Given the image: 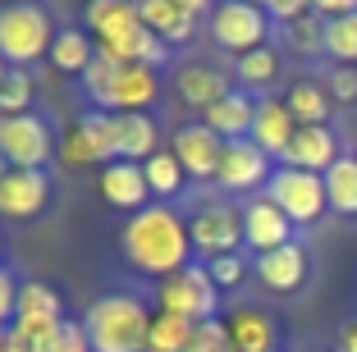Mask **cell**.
<instances>
[{
    "label": "cell",
    "instance_id": "1",
    "mask_svg": "<svg viewBox=\"0 0 357 352\" xmlns=\"http://www.w3.org/2000/svg\"><path fill=\"white\" fill-rule=\"evenodd\" d=\"M124 257L133 261L142 275L169 280V275L192 266L188 261L192 257V234L169 206H147L124 224Z\"/></svg>",
    "mask_w": 357,
    "mask_h": 352
},
{
    "label": "cell",
    "instance_id": "2",
    "mask_svg": "<svg viewBox=\"0 0 357 352\" xmlns=\"http://www.w3.org/2000/svg\"><path fill=\"white\" fill-rule=\"evenodd\" d=\"M87 32L96 37V51L115 55L119 64L160 69V64L169 60V46L160 42L156 32L142 28L137 5H128V0H92V5H87Z\"/></svg>",
    "mask_w": 357,
    "mask_h": 352
},
{
    "label": "cell",
    "instance_id": "3",
    "mask_svg": "<svg viewBox=\"0 0 357 352\" xmlns=\"http://www.w3.org/2000/svg\"><path fill=\"white\" fill-rule=\"evenodd\" d=\"M151 321L156 316L128 293H110V298L92 302V311L83 316L92 352H147Z\"/></svg>",
    "mask_w": 357,
    "mask_h": 352
},
{
    "label": "cell",
    "instance_id": "4",
    "mask_svg": "<svg viewBox=\"0 0 357 352\" xmlns=\"http://www.w3.org/2000/svg\"><path fill=\"white\" fill-rule=\"evenodd\" d=\"M60 28L42 5H5L0 10V60L5 64H32L51 55Z\"/></svg>",
    "mask_w": 357,
    "mask_h": 352
},
{
    "label": "cell",
    "instance_id": "5",
    "mask_svg": "<svg viewBox=\"0 0 357 352\" xmlns=\"http://www.w3.org/2000/svg\"><path fill=\"white\" fill-rule=\"evenodd\" d=\"M266 197L289 215L294 229H307L316 220H326L330 211V192H326V174H307V169H294V165H280L266 183Z\"/></svg>",
    "mask_w": 357,
    "mask_h": 352
},
{
    "label": "cell",
    "instance_id": "6",
    "mask_svg": "<svg viewBox=\"0 0 357 352\" xmlns=\"http://www.w3.org/2000/svg\"><path fill=\"white\" fill-rule=\"evenodd\" d=\"M266 37H271V14H266L261 5L225 0V5L211 10V42L220 46V51H229L234 60L248 55V51H257V46H271Z\"/></svg>",
    "mask_w": 357,
    "mask_h": 352
},
{
    "label": "cell",
    "instance_id": "7",
    "mask_svg": "<svg viewBox=\"0 0 357 352\" xmlns=\"http://www.w3.org/2000/svg\"><path fill=\"white\" fill-rule=\"evenodd\" d=\"M160 311L165 316H178V321H215V311H220V289L211 284L206 266H188L160 280Z\"/></svg>",
    "mask_w": 357,
    "mask_h": 352
},
{
    "label": "cell",
    "instance_id": "8",
    "mask_svg": "<svg viewBox=\"0 0 357 352\" xmlns=\"http://www.w3.org/2000/svg\"><path fill=\"white\" fill-rule=\"evenodd\" d=\"M0 151H5L10 169H46V160L55 155L51 124L32 110L14 114V119H0Z\"/></svg>",
    "mask_w": 357,
    "mask_h": 352
},
{
    "label": "cell",
    "instance_id": "9",
    "mask_svg": "<svg viewBox=\"0 0 357 352\" xmlns=\"http://www.w3.org/2000/svg\"><path fill=\"white\" fill-rule=\"evenodd\" d=\"M188 234H192V252L206 257V261L238 257V247H243V211H234V206H202L197 215L188 220Z\"/></svg>",
    "mask_w": 357,
    "mask_h": 352
},
{
    "label": "cell",
    "instance_id": "10",
    "mask_svg": "<svg viewBox=\"0 0 357 352\" xmlns=\"http://www.w3.org/2000/svg\"><path fill=\"white\" fill-rule=\"evenodd\" d=\"M64 160L69 165H115L119 160V133H115V114L105 110H92L83 114L74 124V133H69V142H64Z\"/></svg>",
    "mask_w": 357,
    "mask_h": 352
},
{
    "label": "cell",
    "instance_id": "11",
    "mask_svg": "<svg viewBox=\"0 0 357 352\" xmlns=\"http://www.w3.org/2000/svg\"><path fill=\"white\" fill-rule=\"evenodd\" d=\"M202 14H206L202 0H142V5H137L142 28L156 32L165 46H183V42H188Z\"/></svg>",
    "mask_w": 357,
    "mask_h": 352
},
{
    "label": "cell",
    "instance_id": "12",
    "mask_svg": "<svg viewBox=\"0 0 357 352\" xmlns=\"http://www.w3.org/2000/svg\"><path fill=\"white\" fill-rule=\"evenodd\" d=\"M271 155L252 142V137H243V142H229L225 146V160H220V174L215 183L225 192H252V188H266L271 183Z\"/></svg>",
    "mask_w": 357,
    "mask_h": 352
},
{
    "label": "cell",
    "instance_id": "13",
    "mask_svg": "<svg viewBox=\"0 0 357 352\" xmlns=\"http://www.w3.org/2000/svg\"><path fill=\"white\" fill-rule=\"evenodd\" d=\"M225 137L220 133H211L206 124H183L174 133V146L169 151L178 155V165H183V174H192V178H215L220 174V160H225Z\"/></svg>",
    "mask_w": 357,
    "mask_h": 352
},
{
    "label": "cell",
    "instance_id": "14",
    "mask_svg": "<svg viewBox=\"0 0 357 352\" xmlns=\"http://www.w3.org/2000/svg\"><path fill=\"white\" fill-rule=\"evenodd\" d=\"M289 243H294V224H289V215L271 197H252L243 206V247H252L257 257H266V252L289 247Z\"/></svg>",
    "mask_w": 357,
    "mask_h": 352
},
{
    "label": "cell",
    "instance_id": "15",
    "mask_svg": "<svg viewBox=\"0 0 357 352\" xmlns=\"http://www.w3.org/2000/svg\"><path fill=\"white\" fill-rule=\"evenodd\" d=\"M51 201V178L46 169H10L0 178V215L5 220H32Z\"/></svg>",
    "mask_w": 357,
    "mask_h": 352
},
{
    "label": "cell",
    "instance_id": "16",
    "mask_svg": "<svg viewBox=\"0 0 357 352\" xmlns=\"http://www.w3.org/2000/svg\"><path fill=\"white\" fill-rule=\"evenodd\" d=\"M307 275H312V266H307L303 243H289V247H275V252H266V257H257V280L271 293H280V298L298 293L307 284Z\"/></svg>",
    "mask_w": 357,
    "mask_h": 352
},
{
    "label": "cell",
    "instance_id": "17",
    "mask_svg": "<svg viewBox=\"0 0 357 352\" xmlns=\"http://www.w3.org/2000/svg\"><path fill=\"white\" fill-rule=\"evenodd\" d=\"M101 197L110 201L115 211H147L151 206V188H147V174H142V165H133V160H115V165L101 169Z\"/></svg>",
    "mask_w": 357,
    "mask_h": 352
},
{
    "label": "cell",
    "instance_id": "18",
    "mask_svg": "<svg viewBox=\"0 0 357 352\" xmlns=\"http://www.w3.org/2000/svg\"><path fill=\"white\" fill-rule=\"evenodd\" d=\"M234 87H229V78H225L220 69H211V64H183V69L174 73V96L188 110H202L206 114L215 101H225Z\"/></svg>",
    "mask_w": 357,
    "mask_h": 352
},
{
    "label": "cell",
    "instance_id": "19",
    "mask_svg": "<svg viewBox=\"0 0 357 352\" xmlns=\"http://www.w3.org/2000/svg\"><path fill=\"white\" fill-rule=\"evenodd\" d=\"M339 137L330 124L321 128H298L294 146H289V155H284V165H294V169H307V174H330V165L339 160Z\"/></svg>",
    "mask_w": 357,
    "mask_h": 352
},
{
    "label": "cell",
    "instance_id": "20",
    "mask_svg": "<svg viewBox=\"0 0 357 352\" xmlns=\"http://www.w3.org/2000/svg\"><path fill=\"white\" fill-rule=\"evenodd\" d=\"M294 137H298V119L289 114V105L284 101H257V119H252V142L261 146L266 155H289V146H294Z\"/></svg>",
    "mask_w": 357,
    "mask_h": 352
},
{
    "label": "cell",
    "instance_id": "21",
    "mask_svg": "<svg viewBox=\"0 0 357 352\" xmlns=\"http://www.w3.org/2000/svg\"><path fill=\"white\" fill-rule=\"evenodd\" d=\"M160 96V78L156 69H147V64H124V73H119L115 83V96H110V110L105 114H147V105Z\"/></svg>",
    "mask_w": 357,
    "mask_h": 352
},
{
    "label": "cell",
    "instance_id": "22",
    "mask_svg": "<svg viewBox=\"0 0 357 352\" xmlns=\"http://www.w3.org/2000/svg\"><path fill=\"white\" fill-rule=\"evenodd\" d=\"M252 119H257V101L248 92H229L225 101H215L206 114H202V124H206L211 133H220L225 142L252 137Z\"/></svg>",
    "mask_w": 357,
    "mask_h": 352
},
{
    "label": "cell",
    "instance_id": "23",
    "mask_svg": "<svg viewBox=\"0 0 357 352\" xmlns=\"http://www.w3.org/2000/svg\"><path fill=\"white\" fill-rule=\"evenodd\" d=\"M229 343L238 352H275V321L257 307H238L229 316Z\"/></svg>",
    "mask_w": 357,
    "mask_h": 352
},
{
    "label": "cell",
    "instance_id": "24",
    "mask_svg": "<svg viewBox=\"0 0 357 352\" xmlns=\"http://www.w3.org/2000/svg\"><path fill=\"white\" fill-rule=\"evenodd\" d=\"M115 133H119V160L147 165L156 155V124H151V114H115Z\"/></svg>",
    "mask_w": 357,
    "mask_h": 352
},
{
    "label": "cell",
    "instance_id": "25",
    "mask_svg": "<svg viewBox=\"0 0 357 352\" xmlns=\"http://www.w3.org/2000/svg\"><path fill=\"white\" fill-rule=\"evenodd\" d=\"M284 105H289V114L298 119V128H321L330 119V92L321 83H312V78H298L294 87H289V96H284Z\"/></svg>",
    "mask_w": 357,
    "mask_h": 352
},
{
    "label": "cell",
    "instance_id": "26",
    "mask_svg": "<svg viewBox=\"0 0 357 352\" xmlns=\"http://www.w3.org/2000/svg\"><path fill=\"white\" fill-rule=\"evenodd\" d=\"M92 55H96V46L83 28H60V37H55V46H51V64L60 73H87Z\"/></svg>",
    "mask_w": 357,
    "mask_h": 352
},
{
    "label": "cell",
    "instance_id": "27",
    "mask_svg": "<svg viewBox=\"0 0 357 352\" xmlns=\"http://www.w3.org/2000/svg\"><path fill=\"white\" fill-rule=\"evenodd\" d=\"M326 192H330V211L339 215H357V155H339L326 174Z\"/></svg>",
    "mask_w": 357,
    "mask_h": 352
},
{
    "label": "cell",
    "instance_id": "28",
    "mask_svg": "<svg viewBox=\"0 0 357 352\" xmlns=\"http://www.w3.org/2000/svg\"><path fill=\"white\" fill-rule=\"evenodd\" d=\"M64 321H14L10 330V352H55L60 348Z\"/></svg>",
    "mask_w": 357,
    "mask_h": 352
},
{
    "label": "cell",
    "instance_id": "29",
    "mask_svg": "<svg viewBox=\"0 0 357 352\" xmlns=\"http://www.w3.org/2000/svg\"><path fill=\"white\" fill-rule=\"evenodd\" d=\"M119 73H124V64H119L115 55H105V51L92 55V64H87V73H83V87H87V96H92V105L110 110V96H115Z\"/></svg>",
    "mask_w": 357,
    "mask_h": 352
},
{
    "label": "cell",
    "instance_id": "30",
    "mask_svg": "<svg viewBox=\"0 0 357 352\" xmlns=\"http://www.w3.org/2000/svg\"><path fill=\"white\" fill-rule=\"evenodd\" d=\"M142 174H147V188H151V197H178V192H183V165H178V155L174 151H156L147 160V165H142Z\"/></svg>",
    "mask_w": 357,
    "mask_h": 352
},
{
    "label": "cell",
    "instance_id": "31",
    "mask_svg": "<svg viewBox=\"0 0 357 352\" xmlns=\"http://www.w3.org/2000/svg\"><path fill=\"white\" fill-rule=\"evenodd\" d=\"M14 321H64L60 293L46 289V284H23V289H19V311H14Z\"/></svg>",
    "mask_w": 357,
    "mask_h": 352
},
{
    "label": "cell",
    "instance_id": "32",
    "mask_svg": "<svg viewBox=\"0 0 357 352\" xmlns=\"http://www.w3.org/2000/svg\"><path fill=\"white\" fill-rule=\"evenodd\" d=\"M234 73H238L248 87H271L275 78H280V51H275V46H257V51L234 60Z\"/></svg>",
    "mask_w": 357,
    "mask_h": 352
},
{
    "label": "cell",
    "instance_id": "33",
    "mask_svg": "<svg viewBox=\"0 0 357 352\" xmlns=\"http://www.w3.org/2000/svg\"><path fill=\"white\" fill-rule=\"evenodd\" d=\"M188 343H192V321H178V316H165V311L151 321L147 352H188Z\"/></svg>",
    "mask_w": 357,
    "mask_h": 352
},
{
    "label": "cell",
    "instance_id": "34",
    "mask_svg": "<svg viewBox=\"0 0 357 352\" xmlns=\"http://www.w3.org/2000/svg\"><path fill=\"white\" fill-rule=\"evenodd\" d=\"M284 42L294 46L298 55H321L326 51V19H321V14H303V19L298 23H289V28H284Z\"/></svg>",
    "mask_w": 357,
    "mask_h": 352
},
{
    "label": "cell",
    "instance_id": "35",
    "mask_svg": "<svg viewBox=\"0 0 357 352\" xmlns=\"http://www.w3.org/2000/svg\"><path fill=\"white\" fill-rule=\"evenodd\" d=\"M326 55L339 64H357V14L326 23Z\"/></svg>",
    "mask_w": 357,
    "mask_h": 352
},
{
    "label": "cell",
    "instance_id": "36",
    "mask_svg": "<svg viewBox=\"0 0 357 352\" xmlns=\"http://www.w3.org/2000/svg\"><path fill=\"white\" fill-rule=\"evenodd\" d=\"M32 105V78L23 69H10L5 87H0V119H14V114H28Z\"/></svg>",
    "mask_w": 357,
    "mask_h": 352
},
{
    "label": "cell",
    "instance_id": "37",
    "mask_svg": "<svg viewBox=\"0 0 357 352\" xmlns=\"http://www.w3.org/2000/svg\"><path fill=\"white\" fill-rule=\"evenodd\" d=\"M188 352H229V325H225V321H202V325H192Z\"/></svg>",
    "mask_w": 357,
    "mask_h": 352
},
{
    "label": "cell",
    "instance_id": "38",
    "mask_svg": "<svg viewBox=\"0 0 357 352\" xmlns=\"http://www.w3.org/2000/svg\"><path fill=\"white\" fill-rule=\"evenodd\" d=\"M326 92H330V101H357V69L353 64H339V69H330V78H326Z\"/></svg>",
    "mask_w": 357,
    "mask_h": 352
},
{
    "label": "cell",
    "instance_id": "39",
    "mask_svg": "<svg viewBox=\"0 0 357 352\" xmlns=\"http://www.w3.org/2000/svg\"><path fill=\"white\" fill-rule=\"evenodd\" d=\"M243 257H220V261H206V275H211V284L215 289H234V284L243 280Z\"/></svg>",
    "mask_w": 357,
    "mask_h": 352
},
{
    "label": "cell",
    "instance_id": "40",
    "mask_svg": "<svg viewBox=\"0 0 357 352\" xmlns=\"http://www.w3.org/2000/svg\"><path fill=\"white\" fill-rule=\"evenodd\" d=\"M19 289H23V284L14 280L5 266H0V330H5V325H14V311H19Z\"/></svg>",
    "mask_w": 357,
    "mask_h": 352
},
{
    "label": "cell",
    "instance_id": "41",
    "mask_svg": "<svg viewBox=\"0 0 357 352\" xmlns=\"http://www.w3.org/2000/svg\"><path fill=\"white\" fill-rule=\"evenodd\" d=\"M266 14L289 28V23H298L303 14H312V0H266Z\"/></svg>",
    "mask_w": 357,
    "mask_h": 352
},
{
    "label": "cell",
    "instance_id": "42",
    "mask_svg": "<svg viewBox=\"0 0 357 352\" xmlns=\"http://www.w3.org/2000/svg\"><path fill=\"white\" fill-rule=\"evenodd\" d=\"M55 352H92L87 325H83V321H64V330H60V348H55Z\"/></svg>",
    "mask_w": 357,
    "mask_h": 352
},
{
    "label": "cell",
    "instance_id": "43",
    "mask_svg": "<svg viewBox=\"0 0 357 352\" xmlns=\"http://www.w3.org/2000/svg\"><path fill=\"white\" fill-rule=\"evenodd\" d=\"M312 10L326 23H335V19H344V14H357V0H312Z\"/></svg>",
    "mask_w": 357,
    "mask_h": 352
},
{
    "label": "cell",
    "instance_id": "44",
    "mask_svg": "<svg viewBox=\"0 0 357 352\" xmlns=\"http://www.w3.org/2000/svg\"><path fill=\"white\" fill-rule=\"evenodd\" d=\"M339 352H357V321H348L339 330Z\"/></svg>",
    "mask_w": 357,
    "mask_h": 352
},
{
    "label": "cell",
    "instance_id": "45",
    "mask_svg": "<svg viewBox=\"0 0 357 352\" xmlns=\"http://www.w3.org/2000/svg\"><path fill=\"white\" fill-rule=\"evenodd\" d=\"M5 78H10V64L0 60V87H5Z\"/></svg>",
    "mask_w": 357,
    "mask_h": 352
},
{
    "label": "cell",
    "instance_id": "46",
    "mask_svg": "<svg viewBox=\"0 0 357 352\" xmlns=\"http://www.w3.org/2000/svg\"><path fill=\"white\" fill-rule=\"evenodd\" d=\"M10 174V160H5V151H0V178Z\"/></svg>",
    "mask_w": 357,
    "mask_h": 352
},
{
    "label": "cell",
    "instance_id": "47",
    "mask_svg": "<svg viewBox=\"0 0 357 352\" xmlns=\"http://www.w3.org/2000/svg\"><path fill=\"white\" fill-rule=\"evenodd\" d=\"M0 252H5V243H0Z\"/></svg>",
    "mask_w": 357,
    "mask_h": 352
},
{
    "label": "cell",
    "instance_id": "48",
    "mask_svg": "<svg viewBox=\"0 0 357 352\" xmlns=\"http://www.w3.org/2000/svg\"><path fill=\"white\" fill-rule=\"evenodd\" d=\"M312 352H321V348H312Z\"/></svg>",
    "mask_w": 357,
    "mask_h": 352
},
{
    "label": "cell",
    "instance_id": "49",
    "mask_svg": "<svg viewBox=\"0 0 357 352\" xmlns=\"http://www.w3.org/2000/svg\"><path fill=\"white\" fill-rule=\"evenodd\" d=\"M275 352H280V348H275Z\"/></svg>",
    "mask_w": 357,
    "mask_h": 352
}]
</instances>
